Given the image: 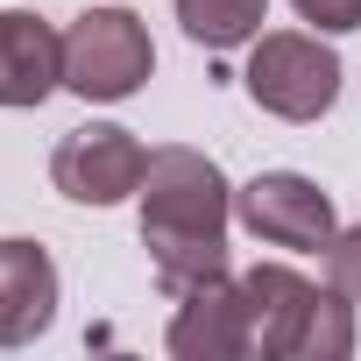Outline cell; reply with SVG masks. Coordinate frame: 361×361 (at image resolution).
Returning <instances> with one entry per match:
<instances>
[{
	"mask_svg": "<svg viewBox=\"0 0 361 361\" xmlns=\"http://www.w3.org/2000/svg\"><path fill=\"white\" fill-rule=\"evenodd\" d=\"M227 220L234 192L213 156L199 149H149L142 170V248L156 262L163 298H185L213 276H227Z\"/></svg>",
	"mask_w": 361,
	"mask_h": 361,
	"instance_id": "1",
	"label": "cell"
},
{
	"mask_svg": "<svg viewBox=\"0 0 361 361\" xmlns=\"http://www.w3.org/2000/svg\"><path fill=\"white\" fill-rule=\"evenodd\" d=\"M156 71V43L142 29L135 8H85L71 29H64V85L78 99H135Z\"/></svg>",
	"mask_w": 361,
	"mask_h": 361,
	"instance_id": "2",
	"label": "cell"
},
{
	"mask_svg": "<svg viewBox=\"0 0 361 361\" xmlns=\"http://www.w3.org/2000/svg\"><path fill=\"white\" fill-rule=\"evenodd\" d=\"M241 85L276 121H319L340 99V57L305 29H276V36H255V57H248Z\"/></svg>",
	"mask_w": 361,
	"mask_h": 361,
	"instance_id": "3",
	"label": "cell"
},
{
	"mask_svg": "<svg viewBox=\"0 0 361 361\" xmlns=\"http://www.w3.org/2000/svg\"><path fill=\"white\" fill-rule=\"evenodd\" d=\"M234 220H241L255 241L298 248V255H319V248H333V234H340L333 199L312 185V177H298V170H262V177H248V185L234 192Z\"/></svg>",
	"mask_w": 361,
	"mask_h": 361,
	"instance_id": "4",
	"label": "cell"
},
{
	"mask_svg": "<svg viewBox=\"0 0 361 361\" xmlns=\"http://www.w3.org/2000/svg\"><path fill=\"white\" fill-rule=\"evenodd\" d=\"M142 170H149V149L114 128V121H92V128H71L50 156V185L71 199V206H121L128 192H142Z\"/></svg>",
	"mask_w": 361,
	"mask_h": 361,
	"instance_id": "5",
	"label": "cell"
},
{
	"mask_svg": "<svg viewBox=\"0 0 361 361\" xmlns=\"http://www.w3.org/2000/svg\"><path fill=\"white\" fill-rule=\"evenodd\" d=\"M163 347H170L177 361H241V354H255V326H248L241 276H213V283L185 290Z\"/></svg>",
	"mask_w": 361,
	"mask_h": 361,
	"instance_id": "6",
	"label": "cell"
},
{
	"mask_svg": "<svg viewBox=\"0 0 361 361\" xmlns=\"http://www.w3.org/2000/svg\"><path fill=\"white\" fill-rule=\"evenodd\" d=\"M57 319V262L43 241L8 234L0 241V347H29Z\"/></svg>",
	"mask_w": 361,
	"mask_h": 361,
	"instance_id": "7",
	"label": "cell"
},
{
	"mask_svg": "<svg viewBox=\"0 0 361 361\" xmlns=\"http://www.w3.org/2000/svg\"><path fill=\"white\" fill-rule=\"evenodd\" d=\"M64 85V36L22 8H0V106H43Z\"/></svg>",
	"mask_w": 361,
	"mask_h": 361,
	"instance_id": "8",
	"label": "cell"
},
{
	"mask_svg": "<svg viewBox=\"0 0 361 361\" xmlns=\"http://www.w3.org/2000/svg\"><path fill=\"white\" fill-rule=\"evenodd\" d=\"M241 298H248V326H255V354L262 361H290L298 333H305V312L319 298L312 276H298L290 262H255L241 276Z\"/></svg>",
	"mask_w": 361,
	"mask_h": 361,
	"instance_id": "9",
	"label": "cell"
},
{
	"mask_svg": "<svg viewBox=\"0 0 361 361\" xmlns=\"http://www.w3.org/2000/svg\"><path fill=\"white\" fill-rule=\"evenodd\" d=\"M177 22H185V36L206 43V50H241V43L262 36L269 0H177Z\"/></svg>",
	"mask_w": 361,
	"mask_h": 361,
	"instance_id": "10",
	"label": "cell"
},
{
	"mask_svg": "<svg viewBox=\"0 0 361 361\" xmlns=\"http://www.w3.org/2000/svg\"><path fill=\"white\" fill-rule=\"evenodd\" d=\"M347 354H354V298H340L326 283L305 312V333H298L290 361H347Z\"/></svg>",
	"mask_w": 361,
	"mask_h": 361,
	"instance_id": "11",
	"label": "cell"
},
{
	"mask_svg": "<svg viewBox=\"0 0 361 361\" xmlns=\"http://www.w3.org/2000/svg\"><path fill=\"white\" fill-rule=\"evenodd\" d=\"M326 283H333L340 298H361V227L333 234V248H326Z\"/></svg>",
	"mask_w": 361,
	"mask_h": 361,
	"instance_id": "12",
	"label": "cell"
},
{
	"mask_svg": "<svg viewBox=\"0 0 361 361\" xmlns=\"http://www.w3.org/2000/svg\"><path fill=\"white\" fill-rule=\"evenodd\" d=\"M290 8H298L312 29H326V36H347V29H361V0H290Z\"/></svg>",
	"mask_w": 361,
	"mask_h": 361,
	"instance_id": "13",
	"label": "cell"
}]
</instances>
